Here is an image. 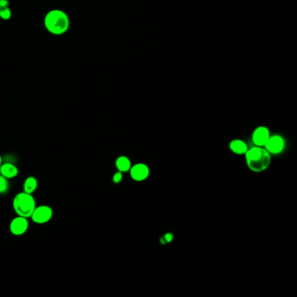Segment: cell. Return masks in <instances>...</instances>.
I'll list each match as a JSON object with an SVG mask.
<instances>
[{"instance_id":"obj_11","label":"cell","mask_w":297,"mask_h":297,"mask_svg":"<svg viewBox=\"0 0 297 297\" xmlns=\"http://www.w3.org/2000/svg\"><path fill=\"white\" fill-rule=\"evenodd\" d=\"M12 17V11L9 0H0V18L5 21H8Z\"/></svg>"},{"instance_id":"obj_4","label":"cell","mask_w":297,"mask_h":297,"mask_svg":"<svg viewBox=\"0 0 297 297\" xmlns=\"http://www.w3.org/2000/svg\"><path fill=\"white\" fill-rule=\"evenodd\" d=\"M53 216V210L52 206L48 205L36 206L35 210L31 216V220L36 224L43 225L48 223Z\"/></svg>"},{"instance_id":"obj_5","label":"cell","mask_w":297,"mask_h":297,"mask_svg":"<svg viewBox=\"0 0 297 297\" xmlns=\"http://www.w3.org/2000/svg\"><path fill=\"white\" fill-rule=\"evenodd\" d=\"M28 228H29L28 218L23 216H17L10 222V232L14 236H21L27 232Z\"/></svg>"},{"instance_id":"obj_13","label":"cell","mask_w":297,"mask_h":297,"mask_svg":"<svg viewBox=\"0 0 297 297\" xmlns=\"http://www.w3.org/2000/svg\"><path fill=\"white\" fill-rule=\"evenodd\" d=\"M115 165L118 172H122V173L128 172L132 167L130 160L128 157H126V156H120L116 160Z\"/></svg>"},{"instance_id":"obj_7","label":"cell","mask_w":297,"mask_h":297,"mask_svg":"<svg viewBox=\"0 0 297 297\" xmlns=\"http://www.w3.org/2000/svg\"><path fill=\"white\" fill-rule=\"evenodd\" d=\"M149 168L146 165L143 163H138L130 168V174L132 179L136 182H142L149 176Z\"/></svg>"},{"instance_id":"obj_9","label":"cell","mask_w":297,"mask_h":297,"mask_svg":"<svg viewBox=\"0 0 297 297\" xmlns=\"http://www.w3.org/2000/svg\"><path fill=\"white\" fill-rule=\"evenodd\" d=\"M18 168L16 165L10 162L2 163L0 167V174L6 177V179H13L18 175Z\"/></svg>"},{"instance_id":"obj_8","label":"cell","mask_w":297,"mask_h":297,"mask_svg":"<svg viewBox=\"0 0 297 297\" xmlns=\"http://www.w3.org/2000/svg\"><path fill=\"white\" fill-rule=\"evenodd\" d=\"M270 130L265 127H259L256 128L253 135H252V140L255 146H265V144L267 143L268 140L270 139Z\"/></svg>"},{"instance_id":"obj_15","label":"cell","mask_w":297,"mask_h":297,"mask_svg":"<svg viewBox=\"0 0 297 297\" xmlns=\"http://www.w3.org/2000/svg\"><path fill=\"white\" fill-rule=\"evenodd\" d=\"M112 181L114 183H120L122 181V172H118V173H114L112 176Z\"/></svg>"},{"instance_id":"obj_16","label":"cell","mask_w":297,"mask_h":297,"mask_svg":"<svg viewBox=\"0 0 297 297\" xmlns=\"http://www.w3.org/2000/svg\"><path fill=\"white\" fill-rule=\"evenodd\" d=\"M165 240L167 241V243H170V242L173 240V234H171V233H167V234L165 235Z\"/></svg>"},{"instance_id":"obj_1","label":"cell","mask_w":297,"mask_h":297,"mask_svg":"<svg viewBox=\"0 0 297 297\" xmlns=\"http://www.w3.org/2000/svg\"><path fill=\"white\" fill-rule=\"evenodd\" d=\"M43 24L49 34L54 36H62L70 29V17L63 10L57 8L50 10L44 17Z\"/></svg>"},{"instance_id":"obj_10","label":"cell","mask_w":297,"mask_h":297,"mask_svg":"<svg viewBox=\"0 0 297 297\" xmlns=\"http://www.w3.org/2000/svg\"><path fill=\"white\" fill-rule=\"evenodd\" d=\"M39 186V182L36 177L34 176H28L27 178L24 180V184H23V191L27 193V194H34V192L36 191L37 188Z\"/></svg>"},{"instance_id":"obj_3","label":"cell","mask_w":297,"mask_h":297,"mask_svg":"<svg viewBox=\"0 0 297 297\" xmlns=\"http://www.w3.org/2000/svg\"><path fill=\"white\" fill-rule=\"evenodd\" d=\"M36 200L34 195L25 192H19L12 200V207L17 216L30 218L36 207Z\"/></svg>"},{"instance_id":"obj_14","label":"cell","mask_w":297,"mask_h":297,"mask_svg":"<svg viewBox=\"0 0 297 297\" xmlns=\"http://www.w3.org/2000/svg\"><path fill=\"white\" fill-rule=\"evenodd\" d=\"M9 180L0 174V194H5L9 190Z\"/></svg>"},{"instance_id":"obj_17","label":"cell","mask_w":297,"mask_h":297,"mask_svg":"<svg viewBox=\"0 0 297 297\" xmlns=\"http://www.w3.org/2000/svg\"><path fill=\"white\" fill-rule=\"evenodd\" d=\"M3 163V160H2V157L0 156V167H1V165Z\"/></svg>"},{"instance_id":"obj_6","label":"cell","mask_w":297,"mask_h":297,"mask_svg":"<svg viewBox=\"0 0 297 297\" xmlns=\"http://www.w3.org/2000/svg\"><path fill=\"white\" fill-rule=\"evenodd\" d=\"M270 154L273 155H278L282 153L285 147V140L282 136L279 135H274L270 136V139L268 140L267 143L263 146Z\"/></svg>"},{"instance_id":"obj_2","label":"cell","mask_w":297,"mask_h":297,"mask_svg":"<svg viewBox=\"0 0 297 297\" xmlns=\"http://www.w3.org/2000/svg\"><path fill=\"white\" fill-rule=\"evenodd\" d=\"M246 162L249 169L255 173H261L270 167L271 156L262 146H255L246 152Z\"/></svg>"},{"instance_id":"obj_12","label":"cell","mask_w":297,"mask_h":297,"mask_svg":"<svg viewBox=\"0 0 297 297\" xmlns=\"http://www.w3.org/2000/svg\"><path fill=\"white\" fill-rule=\"evenodd\" d=\"M231 151L234 153L235 155H245L246 152L248 151V146L243 140H233L229 144Z\"/></svg>"}]
</instances>
